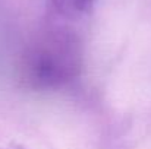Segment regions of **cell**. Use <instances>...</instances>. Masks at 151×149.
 Listing matches in <instances>:
<instances>
[{"label":"cell","mask_w":151,"mask_h":149,"mask_svg":"<svg viewBox=\"0 0 151 149\" xmlns=\"http://www.w3.org/2000/svg\"><path fill=\"white\" fill-rule=\"evenodd\" d=\"M93 1L94 0H53V4L65 16L75 18L87 13L91 9Z\"/></svg>","instance_id":"obj_2"},{"label":"cell","mask_w":151,"mask_h":149,"mask_svg":"<svg viewBox=\"0 0 151 149\" xmlns=\"http://www.w3.org/2000/svg\"><path fill=\"white\" fill-rule=\"evenodd\" d=\"M79 69V50L69 37L51 35L28 54V81L37 86H54L68 82Z\"/></svg>","instance_id":"obj_1"}]
</instances>
